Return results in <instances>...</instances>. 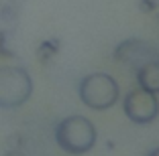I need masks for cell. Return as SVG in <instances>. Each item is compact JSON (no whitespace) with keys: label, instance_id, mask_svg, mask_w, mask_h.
<instances>
[{"label":"cell","instance_id":"1","mask_svg":"<svg viewBox=\"0 0 159 156\" xmlns=\"http://www.w3.org/2000/svg\"><path fill=\"white\" fill-rule=\"evenodd\" d=\"M55 142L67 154H86L96 144V128L84 116H67L55 126Z\"/></svg>","mask_w":159,"mask_h":156},{"label":"cell","instance_id":"2","mask_svg":"<svg viewBox=\"0 0 159 156\" xmlns=\"http://www.w3.org/2000/svg\"><path fill=\"white\" fill-rule=\"evenodd\" d=\"M78 93L82 103H86L90 110H98V112L112 108L120 97L116 79L108 73L86 75L78 85Z\"/></svg>","mask_w":159,"mask_h":156},{"label":"cell","instance_id":"3","mask_svg":"<svg viewBox=\"0 0 159 156\" xmlns=\"http://www.w3.org/2000/svg\"><path fill=\"white\" fill-rule=\"evenodd\" d=\"M33 95V79L25 67H0V108L16 110Z\"/></svg>","mask_w":159,"mask_h":156},{"label":"cell","instance_id":"4","mask_svg":"<svg viewBox=\"0 0 159 156\" xmlns=\"http://www.w3.org/2000/svg\"><path fill=\"white\" fill-rule=\"evenodd\" d=\"M125 116L133 124H151L159 116V99L155 93H149L145 89H133L122 99Z\"/></svg>","mask_w":159,"mask_h":156},{"label":"cell","instance_id":"5","mask_svg":"<svg viewBox=\"0 0 159 156\" xmlns=\"http://www.w3.org/2000/svg\"><path fill=\"white\" fill-rule=\"evenodd\" d=\"M114 57H116V61L135 65V67H141L143 63L159 59L157 51H155L149 43H143V41H139V39H129V41L120 43V45L116 47V51H114Z\"/></svg>","mask_w":159,"mask_h":156},{"label":"cell","instance_id":"6","mask_svg":"<svg viewBox=\"0 0 159 156\" xmlns=\"http://www.w3.org/2000/svg\"><path fill=\"white\" fill-rule=\"evenodd\" d=\"M137 83H139L141 89L157 95L159 93V59L137 67Z\"/></svg>","mask_w":159,"mask_h":156},{"label":"cell","instance_id":"7","mask_svg":"<svg viewBox=\"0 0 159 156\" xmlns=\"http://www.w3.org/2000/svg\"><path fill=\"white\" fill-rule=\"evenodd\" d=\"M37 53H39V59H41V61H47L49 57L53 55V53H55V43H53V41H51V43H49V41L43 43V45L39 47Z\"/></svg>","mask_w":159,"mask_h":156},{"label":"cell","instance_id":"8","mask_svg":"<svg viewBox=\"0 0 159 156\" xmlns=\"http://www.w3.org/2000/svg\"><path fill=\"white\" fill-rule=\"evenodd\" d=\"M0 55L2 57H12V53L6 49V35H4V31H0Z\"/></svg>","mask_w":159,"mask_h":156},{"label":"cell","instance_id":"9","mask_svg":"<svg viewBox=\"0 0 159 156\" xmlns=\"http://www.w3.org/2000/svg\"><path fill=\"white\" fill-rule=\"evenodd\" d=\"M4 156H20V154H19V150H8Z\"/></svg>","mask_w":159,"mask_h":156},{"label":"cell","instance_id":"10","mask_svg":"<svg viewBox=\"0 0 159 156\" xmlns=\"http://www.w3.org/2000/svg\"><path fill=\"white\" fill-rule=\"evenodd\" d=\"M149 156H159V146H157V148H153V150L149 152Z\"/></svg>","mask_w":159,"mask_h":156}]
</instances>
